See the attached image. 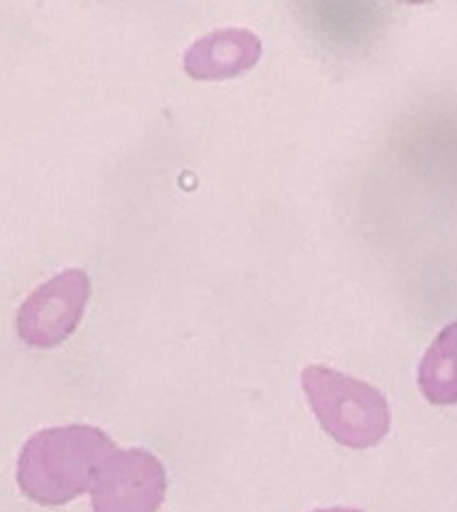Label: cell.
Here are the masks:
<instances>
[{
    "instance_id": "cell-4",
    "label": "cell",
    "mask_w": 457,
    "mask_h": 512,
    "mask_svg": "<svg viewBox=\"0 0 457 512\" xmlns=\"http://www.w3.org/2000/svg\"><path fill=\"white\" fill-rule=\"evenodd\" d=\"M167 494V473L141 447L115 451L91 487L93 512H158Z\"/></svg>"
},
{
    "instance_id": "cell-5",
    "label": "cell",
    "mask_w": 457,
    "mask_h": 512,
    "mask_svg": "<svg viewBox=\"0 0 457 512\" xmlns=\"http://www.w3.org/2000/svg\"><path fill=\"white\" fill-rule=\"evenodd\" d=\"M261 38L245 28H223L202 36L184 54V69L197 81H221L249 71L261 60Z\"/></svg>"
},
{
    "instance_id": "cell-6",
    "label": "cell",
    "mask_w": 457,
    "mask_h": 512,
    "mask_svg": "<svg viewBox=\"0 0 457 512\" xmlns=\"http://www.w3.org/2000/svg\"><path fill=\"white\" fill-rule=\"evenodd\" d=\"M418 386L432 405L457 403V321L440 331L418 370Z\"/></svg>"
},
{
    "instance_id": "cell-7",
    "label": "cell",
    "mask_w": 457,
    "mask_h": 512,
    "mask_svg": "<svg viewBox=\"0 0 457 512\" xmlns=\"http://www.w3.org/2000/svg\"><path fill=\"white\" fill-rule=\"evenodd\" d=\"M312 512H363L358 509H346V507H331V509H319V511Z\"/></svg>"
},
{
    "instance_id": "cell-2",
    "label": "cell",
    "mask_w": 457,
    "mask_h": 512,
    "mask_svg": "<svg viewBox=\"0 0 457 512\" xmlns=\"http://www.w3.org/2000/svg\"><path fill=\"white\" fill-rule=\"evenodd\" d=\"M302 387L322 429L341 446L367 449L389 434L391 410L372 384L309 365L302 372Z\"/></svg>"
},
{
    "instance_id": "cell-3",
    "label": "cell",
    "mask_w": 457,
    "mask_h": 512,
    "mask_svg": "<svg viewBox=\"0 0 457 512\" xmlns=\"http://www.w3.org/2000/svg\"><path fill=\"white\" fill-rule=\"evenodd\" d=\"M90 295V276L83 269H64L55 274L19 307V338L31 348L42 350L62 345L78 329Z\"/></svg>"
},
{
    "instance_id": "cell-1",
    "label": "cell",
    "mask_w": 457,
    "mask_h": 512,
    "mask_svg": "<svg viewBox=\"0 0 457 512\" xmlns=\"http://www.w3.org/2000/svg\"><path fill=\"white\" fill-rule=\"evenodd\" d=\"M115 442L91 425L52 427L31 435L18 459L19 489L40 506H64L93 487Z\"/></svg>"
}]
</instances>
